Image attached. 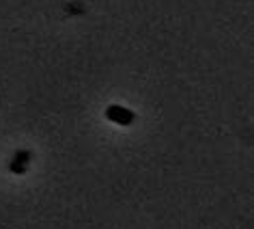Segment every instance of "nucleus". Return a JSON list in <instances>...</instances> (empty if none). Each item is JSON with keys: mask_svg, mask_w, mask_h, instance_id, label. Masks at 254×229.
Wrapping results in <instances>:
<instances>
[{"mask_svg": "<svg viewBox=\"0 0 254 229\" xmlns=\"http://www.w3.org/2000/svg\"><path fill=\"white\" fill-rule=\"evenodd\" d=\"M106 117L110 119L112 123H119V125H131L134 123V119H136V114L129 111V108H125V106H108V111H106Z\"/></svg>", "mask_w": 254, "mask_h": 229, "instance_id": "obj_1", "label": "nucleus"}, {"mask_svg": "<svg viewBox=\"0 0 254 229\" xmlns=\"http://www.w3.org/2000/svg\"><path fill=\"white\" fill-rule=\"evenodd\" d=\"M30 160H33V154H30V151H26V149L17 151L15 158L11 160V171H13V173H24V171L28 169Z\"/></svg>", "mask_w": 254, "mask_h": 229, "instance_id": "obj_2", "label": "nucleus"}]
</instances>
